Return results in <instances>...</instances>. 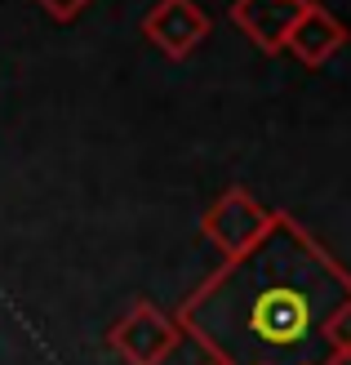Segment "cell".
Listing matches in <instances>:
<instances>
[{"mask_svg":"<svg viewBox=\"0 0 351 365\" xmlns=\"http://www.w3.org/2000/svg\"><path fill=\"white\" fill-rule=\"evenodd\" d=\"M178 343H182L178 321L152 299H134L107 330V348L125 365H164Z\"/></svg>","mask_w":351,"mask_h":365,"instance_id":"2","label":"cell"},{"mask_svg":"<svg viewBox=\"0 0 351 365\" xmlns=\"http://www.w3.org/2000/svg\"><path fill=\"white\" fill-rule=\"evenodd\" d=\"M209 14L196 0H156L142 18V36L152 41L169 63H182L209 41Z\"/></svg>","mask_w":351,"mask_h":365,"instance_id":"4","label":"cell"},{"mask_svg":"<svg viewBox=\"0 0 351 365\" xmlns=\"http://www.w3.org/2000/svg\"><path fill=\"white\" fill-rule=\"evenodd\" d=\"M320 339H325L329 365H347V361H351V294L334 307V312H329V321H325Z\"/></svg>","mask_w":351,"mask_h":365,"instance_id":"7","label":"cell"},{"mask_svg":"<svg viewBox=\"0 0 351 365\" xmlns=\"http://www.w3.org/2000/svg\"><path fill=\"white\" fill-rule=\"evenodd\" d=\"M351 294V272L293 214L276 210L258 241L223 259L174 312L218 365H329L325 321Z\"/></svg>","mask_w":351,"mask_h":365,"instance_id":"1","label":"cell"},{"mask_svg":"<svg viewBox=\"0 0 351 365\" xmlns=\"http://www.w3.org/2000/svg\"><path fill=\"white\" fill-rule=\"evenodd\" d=\"M311 0H236L231 5V23L249 36L263 53H281L293 23L303 18Z\"/></svg>","mask_w":351,"mask_h":365,"instance_id":"5","label":"cell"},{"mask_svg":"<svg viewBox=\"0 0 351 365\" xmlns=\"http://www.w3.org/2000/svg\"><path fill=\"white\" fill-rule=\"evenodd\" d=\"M205 365H218V361H205Z\"/></svg>","mask_w":351,"mask_h":365,"instance_id":"9","label":"cell"},{"mask_svg":"<svg viewBox=\"0 0 351 365\" xmlns=\"http://www.w3.org/2000/svg\"><path fill=\"white\" fill-rule=\"evenodd\" d=\"M41 5L53 14V18H63V23H67V18H76V14H85V5H89V0H41Z\"/></svg>","mask_w":351,"mask_h":365,"instance_id":"8","label":"cell"},{"mask_svg":"<svg viewBox=\"0 0 351 365\" xmlns=\"http://www.w3.org/2000/svg\"><path fill=\"white\" fill-rule=\"evenodd\" d=\"M271 214L263 200L245 187H227L223 196H214V205L200 214V232H205V241H214L223 250V259H236V254H245L258 236L271 227Z\"/></svg>","mask_w":351,"mask_h":365,"instance_id":"3","label":"cell"},{"mask_svg":"<svg viewBox=\"0 0 351 365\" xmlns=\"http://www.w3.org/2000/svg\"><path fill=\"white\" fill-rule=\"evenodd\" d=\"M347 41H351V31H347L342 18L329 14L325 5H316V0H311V5L303 9V18L293 23L285 49H289L303 67H325L338 49H347Z\"/></svg>","mask_w":351,"mask_h":365,"instance_id":"6","label":"cell"}]
</instances>
